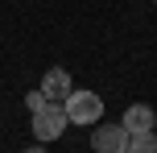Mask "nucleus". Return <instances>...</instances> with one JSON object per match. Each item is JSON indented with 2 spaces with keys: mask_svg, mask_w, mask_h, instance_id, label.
<instances>
[{
  "mask_svg": "<svg viewBox=\"0 0 157 153\" xmlns=\"http://www.w3.org/2000/svg\"><path fill=\"white\" fill-rule=\"evenodd\" d=\"M62 108H66V120H71V124H95L103 116L99 91H83V87H75L71 95L62 99Z\"/></svg>",
  "mask_w": 157,
  "mask_h": 153,
  "instance_id": "obj_1",
  "label": "nucleus"
},
{
  "mask_svg": "<svg viewBox=\"0 0 157 153\" xmlns=\"http://www.w3.org/2000/svg\"><path fill=\"white\" fill-rule=\"evenodd\" d=\"M66 108L62 104H46L41 112H33V137L41 141V145H50V141H58L66 132Z\"/></svg>",
  "mask_w": 157,
  "mask_h": 153,
  "instance_id": "obj_2",
  "label": "nucleus"
},
{
  "mask_svg": "<svg viewBox=\"0 0 157 153\" xmlns=\"http://www.w3.org/2000/svg\"><path fill=\"white\" fill-rule=\"evenodd\" d=\"M91 149L95 153H124L128 149V128L124 124H99L91 132Z\"/></svg>",
  "mask_w": 157,
  "mask_h": 153,
  "instance_id": "obj_3",
  "label": "nucleus"
},
{
  "mask_svg": "<svg viewBox=\"0 0 157 153\" xmlns=\"http://www.w3.org/2000/svg\"><path fill=\"white\" fill-rule=\"evenodd\" d=\"M71 91H75V79H71L66 66H50V71L41 75V95H46L50 104H62Z\"/></svg>",
  "mask_w": 157,
  "mask_h": 153,
  "instance_id": "obj_4",
  "label": "nucleus"
},
{
  "mask_svg": "<svg viewBox=\"0 0 157 153\" xmlns=\"http://www.w3.org/2000/svg\"><path fill=\"white\" fill-rule=\"evenodd\" d=\"M120 124L128 128V137H132V132H153L157 128V112L149 104H128L124 116H120Z\"/></svg>",
  "mask_w": 157,
  "mask_h": 153,
  "instance_id": "obj_5",
  "label": "nucleus"
},
{
  "mask_svg": "<svg viewBox=\"0 0 157 153\" xmlns=\"http://www.w3.org/2000/svg\"><path fill=\"white\" fill-rule=\"evenodd\" d=\"M124 153H157V128L153 132H132Z\"/></svg>",
  "mask_w": 157,
  "mask_h": 153,
  "instance_id": "obj_6",
  "label": "nucleus"
},
{
  "mask_svg": "<svg viewBox=\"0 0 157 153\" xmlns=\"http://www.w3.org/2000/svg\"><path fill=\"white\" fill-rule=\"evenodd\" d=\"M46 104H50V99L41 95V87H33L29 95H25V108H29V112H41V108H46Z\"/></svg>",
  "mask_w": 157,
  "mask_h": 153,
  "instance_id": "obj_7",
  "label": "nucleus"
},
{
  "mask_svg": "<svg viewBox=\"0 0 157 153\" xmlns=\"http://www.w3.org/2000/svg\"><path fill=\"white\" fill-rule=\"evenodd\" d=\"M21 153H46V145L37 141V145H29V149H21Z\"/></svg>",
  "mask_w": 157,
  "mask_h": 153,
  "instance_id": "obj_8",
  "label": "nucleus"
},
{
  "mask_svg": "<svg viewBox=\"0 0 157 153\" xmlns=\"http://www.w3.org/2000/svg\"><path fill=\"white\" fill-rule=\"evenodd\" d=\"M153 4H157V0H153Z\"/></svg>",
  "mask_w": 157,
  "mask_h": 153,
  "instance_id": "obj_9",
  "label": "nucleus"
}]
</instances>
